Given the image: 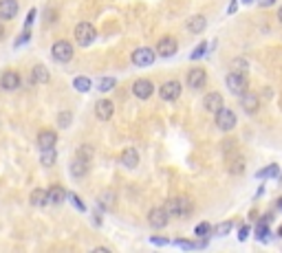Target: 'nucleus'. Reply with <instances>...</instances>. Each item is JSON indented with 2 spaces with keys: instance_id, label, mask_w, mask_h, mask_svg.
Here are the masks:
<instances>
[{
  "instance_id": "33",
  "label": "nucleus",
  "mask_w": 282,
  "mask_h": 253,
  "mask_svg": "<svg viewBox=\"0 0 282 253\" xmlns=\"http://www.w3.org/2000/svg\"><path fill=\"white\" fill-rule=\"evenodd\" d=\"M231 229H234V222H231V220H225V222H220L216 227V236H227Z\"/></svg>"
},
{
  "instance_id": "3",
  "label": "nucleus",
  "mask_w": 282,
  "mask_h": 253,
  "mask_svg": "<svg viewBox=\"0 0 282 253\" xmlns=\"http://www.w3.org/2000/svg\"><path fill=\"white\" fill-rule=\"evenodd\" d=\"M214 124H216L220 132H231L236 128V124H238V117H236V112L231 108L223 106L218 112H214Z\"/></svg>"
},
{
  "instance_id": "14",
  "label": "nucleus",
  "mask_w": 282,
  "mask_h": 253,
  "mask_svg": "<svg viewBox=\"0 0 282 253\" xmlns=\"http://www.w3.org/2000/svg\"><path fill=\"white\" fill-rule=\"evenodd\" d=\"M225 106V104H223V95H220V92H216V90H214V92H207V95L205 97H203V108H205L207 110V112H218V110L220 108H223Z\"/></svg>"
},
{
  "instance_id": "27",
  "label": "nucleus",
  "mask_w": 282,
  "mask_h": 253,
  "mask_svg": "<svg viewBox=\"0 0 282 253\" xmlns=\"http://www.w3.org/2000/svg\"><path fill=\"white\" fill-rule=\"evenodd\" d=\"M73 88H75V90H80V92H88V90H91V80L84 77V75H77L73 80Z\"/></svg>"
},
{
  "instance_id": "5",
  "label": "nucleus",
  "mask_w": 282,
  "mask_h": 253,
  "mask_svg": "<svg viewBox=\"0 0 282 253\" xmlns=\"http://www.w3.org/2000/svg\"><path fill=\"white\" fill-rule=\"evenodd\" d=\"M73 44H71L69 40H58L51 46V58L55 60V62H60V64H66V62H71L73 60Z\"/></svg>"
},
{
  "instance_id": "26",
  "label": "nucleus",
  "mask_w": 282,
  "mask_h": 253,
  "mask_svg": "<svg viewBox=\"0 0 282 253\" xmlns=\"http://www.w3.org/2000/svg\"><path fill=\"white\" fill-rule=\"evenodd\" d=\"M115 192L113 190H108V192H104V194H99V207H104V209H113L115 205Z\"/></svg>"
},
{
  "instance_id": "36",
  "label": "nucleus",
  "mask_w": 282,
  "mask_h": 253,
  "mask_svg": "<svg viewBox=\"0 0 282 253\" xmlns=\"http://www.w3.org/2000/svg\"><path fill=\"white\" fill-rule=\"evenodd\" d=\"M71 202H73V205H75L77 209H80V212H86V205L82 202V198L77 196V194H71Z\"/></svg>"
},
{
  "instance_id": "7",
  "label": "nucleus",
  "mask_w": 282,
  "mask_h": 253,
  "mask_svg": "<svg viewBox=\"0 0 282 253\" xmlns=\"http://www.w3.org/2000/svg\"><path fill=\"white\" fill-rule=\"evenodd\" d=\"M168 222H170V214L165 207H152L148 212V224L152 229H163V227H168Z\"/></svg>"
},
{
  "instance_id": "46",
  "label": "nucleus",
  "mask_w": 282,
  "mask_h": 253,
  "mask_svg": "<svg viewBox=\"0 0 282 253\" xmlns=\"http://www.w3.org/2000/svg\"><path fill=\"white\" fill-rule=\"evenodd\" d=\"M278 207L282 209V198H278Z\"/></svg>"
},
{
  "instance_id": "8",
  "label": "nucleus",
  "mask_w": 282,
  "mask_h": 253,
  "mask_svg": "<svg viewBox=\"0 0 282 253\" xmlns=\"http://www.w3.org/2000/svg\"><path fill=\"white\" fill-rule=\"evenodd\" d=\"M181 82H176V80H168V82H163L161 88H159V97L163 99V102H176V99L181 97Z\"/></svg>"
},
{
  "instance_id": "21",
  "label": "nucleus",
  "mask_w": 282,
  "mask_h": 253,
  "mask_svg": "<svg viewBox=\"0 0 282 253\" xmlns=\"http://www.w3.org/2000/svg\"><path fill=\"white\" fill-rule=\"evenodd\" d=\"M66 200V192L60 185H51V190L47 192V205H62Z\"/></svg>"
},
{
  "instance_id": "42",
  "label": "nucleus",
  "mask_w": 282,
  "mask_h": 253,
  "mask_svg": "<svg viewBox=\"0 0 282 253\" xmlns=\"http://www.w3.org/2000/svg\"><path fill=\"white\" fill-rule=\"evenodd\" d=\"M168 240H163V238H152V244H165Z\"/></svg>"
},
{
  "instance_id": "1",
  "label": "nucleus",
  "mask_w": 282,
  "mask_h": 253,
  "mask_svg": "<svg viewBox=\"0 0 282 253\" xmlns=\"http://www.w3.org/2000/svg\"><path fill=\"white\" fill-rule=\"evenodd\" d=\"M165 209H168L170 218H187L192 212H194V202H192L187 196H174L168 200Z\"/></svg>"
},
{
  "instance_id": "48",
  "label": "nucleus",
  "mask_w": 282,
  "mask_h": 253,
  "mask_svg": "<svg viewBox=\"0 0 282 253\" xmlns=\"http://www.w3.org/2000/svg\"><path fill=\"white\" fill-rule=\"evenodd\" d=\"M278 234H280V236H282V227H280V231H278Z\"/></svg>"
},
{
  "instance_id": "43",
  "label": "nucleus",
  "mask_w": 282,
  "mask_h": 253,
  "mask_svg": "<svg viewBox=\"0 0 282 253\" xmlns=\"http://www.w3.org/2000/svg\"><path fill=\"white\" fill-rule=\"evenodd\" d=\"M236 4H238V2H236V0H234V2L229 4V14H234V11H236Z\"/></svg>"
},
{
  "instance_id": "41",
  "label": "nucleus",
  "mask_w": 282,
  "mask_h": 253,
  "mask_svg": "<svg viewBox=\"0 0 282 253\" xmlns=\"http://www.w3.org/2000/svg\"><path fill=\"white\" fill-rule=\"evenodd\" d=\"M55 18H58V14H55L53 9H47V24H49L51 20H55Z\"/></svg>"
},
{
  "instance_id": "9",
  "label": "nucleus",
  "mask_w": 282,
  "mask_h": 253,
  "mask_svg": "<svg viewBox=\"0 0 282 253\" xmlns=\"http://www.w3.org/2000/svg\"><path fill=\"white\" fill-rule=\"evenodd\" d=\"M154 58H157V53H154L152 48H148V46L135 48L132 55H130V60H132V64H135V66H152Z\"/></svg>"
},
{
  "instance_id": "10",
  "label": "nucleus",
  "mask_w": 282,
  "mask_h": 253,
  "mask_svg": "<svg viewBox=\"0 0 282 253\" xmlns=\"http://www.w3.org/2000/svg\"><path fill=\"white\" fill-rule=\"evenodd\" d=\"M176 51H179V42H176L174 38L165 36L157 42V55L159 58H172V55H176Z\"/></svg>"
},
{
  "instance_id": "45",
  "label": "nucleus",
  "mask_w": 282,
  "mask_h": 253,
  "mask_svg": "<svg viewBox=\"0 0 282 253\" xmlns=\"http://www.w3.org/2000/svg\"><path fill=\"white\" fill-rule=\"evenodd\" d=\"M278 20H280V24H282V7L278 9Z\"/></svg>"
},
{
  "instance_id": "29",
  "label": "nucleus",
  "mask_w": 282,
  "mask_h": 253,
  "mask_svg": "<svg viewBox=\"0 0 282 253\" xmlns=\"http://www.w3.org/2000/svg\"><path fill=\"white\" fill-rule=\"evenodd\" d=\"M75 156H82V158H86V161H91V158H93V148L88 146V143H82V146L77 148Z\"/></svg>"
},
{
  "instance_id": "35",
  "label": "nucleus",
  "mask_w": 282,
  "mask_h": 253,
  "mask_svg": "<svg viewBox=\"0 0 282 253\" xmlns=\"http://www.w3.org/2000/svg\"><path fill=\"white\" fill-rule=\"evenodd\" d=\"M247 68H249V64H247L245 58H236L234 60V70H242V73H247Z\"/></svg>"
},
{
  "instance_id": "37",
  "label": "nucleus",
  "mask_w": 282,
  "mask_h": 253,
  "mask_svg": "<svg viewBox=\"0 0 282 253\" xmlns=\"http://www.w3.org/2000/svg\"><path fill=\"white\" fill-rule=\"evenodd\" d=\"M33 20H36V9H31V11H29V16H27V22H25V29H31V24H33Z\"/></svg>"
},
{
  "instance_id": "24",
  "label": "nucleus",
  "mask_w": 282,
  "mask_h": 253,
  "mask_svg": "<svg viewBox=\"0 0 282 253\" xmlns=\"http://www.w3.org/2000/svg\"><path fill=\"white\" fill-rule=\"evenodd\" d=\"M58 161V150L55 148H49V150H40V163L44 168H51V165Z\"/></svg>"
},
{
  "instance_id": "2",
  "label": "nucleus",
  "mask_w": 282,
  "mask_h": 253,
  "mask_svg": "<svg viewBox=\"0 0 282 253\" xmlns=\"http://www.w3.org/2000/svg\"><path fill=\"white\" fill-rule=\"evenodd\" d=\"M225 84H227L231 95H236V97H240L245 90H249V80H247V73H242V70H231V73H227Z\"/></svg>"
},
{
  "instance_id": "30",
  "label": "nucleus",
  "mask_w": 282,
  "mask_h": 253,
  "mask_svg": "<svg viewBox=\"0 0 282 253\" xmlns=\"http://www.w3.org/2000/svg\"><path fill=\"white\" fill-rule=\"evenodd\" d=\"M115 86H117V80H115V77H104V80L99 82V90H102V92L113 90Z\"/></svg>"
},
{
  "instance_id": "4",
  "label": "nucleus",
  "mask_w": 282,
  "mask_h": 253,
  "mask_svg": "<svg viewBox=\"0 0 282 253\" xmlns=\"http://www.w3.org/2000/svg\"><path fill=\"white\" fill-rule=\"evenodd\" d=\"M95 38H97V29L91 22H80V24L75 26V42L80 44V46H91V44L95 42Z\"/></svg>"
},
{
  "instance_id": "47",
  "label": "nucleus",
  "mask_w": 282,
  "mask_h": 253,
  "mask_svg": "<svg viewBox=\"0 0 282 253\" xmlns=\"http://www.w3.org/2000/svg\"><path fill=\"white\" fill-rule=\"evenodd\" d=\"M242 2H256V0H242Z\"/></svg>"
},
{
  "instance_id": "6",
  "label": "nucleus",
  "mask_w": 282,
  "mask_h": 253,
  "mask_svg": "<svg viewBox=\"0 0 282 253\" xmlns=\"http://www.w3.org/2000/svg\"><path fill=\"white\" fill-rule=\"evenodd\" d=\"M185 84L192 88V90H203L207 84V73L205 68H201V66H194V68L187 70L185 75Z\"/></svg>"
},
{
  "instance_id": "22",
  "label": "nucleus",
  "mask_w": 282,
  "mask_h": 253,
  "mask_svg": "<svg viewBox=\"0 0 282 253\" xmlns=\"http://www.w3.org/2000/svg\"><path fill=\"white\" fill-rule=\"evenodd\" d=\"M49 80H51V75H49L47 66L38 64V66H33L31 68V82L33 84H49Z\"/></svg>"
},
{
  "instance_id": "40",
  "label": "nucleus",
  "mask_w": 282,
  "mask_h": 253,
  "mask_svg": "<svg viewBox=\"0 0 282 253\" xmlns=\"http://www.w3.org/2000/svg\"><path fill=\"white\" fill-rule=\"evenodd\" d=\"M275 4V0H258V7L260 9H269V7H273Z\"/></svg>"
},
{
  "instance_id": "18",
  "label": "nucleus",
  "mask_w": 282,
  "mask_h": 253,
  "mask_svg": "<svg viewBox=\"0 0 282 253\" xmlns=\"http://www.w3.org/2000/svg\"><path fill=\"white\" fill-rule=\"evenodd\" d=\"M91 161H86V158H82V156H75L73 161H71V176H75V178H84V176L88 174V165Z\"/></svg>"
},
{
  "instance_id": "39",
  "label": "nucleus",
  "mask_w": 282,
  "mask_h": 253,
  "mask_svg": "<svg viewBox=\"0 0 282 253\" xmlns=\"http://www.w3.org/2000/svg\"><path fill=\"white\" fill-rule=\"evenodd\" d=\"M247 236H249V227H247V224H242L240 231H238V240H247Z\"/></svg>"
},
{
  "instance_id": "15",
  "label": "nucleus",
  "mask_w": 282,
  "mask_h": 253,
  "mask_svg": "<svg viewBox=\"0 0 282 253\" xmlns=\"http://www.w3.org/2000/svg\"><path fill=\"white\" fill-rule=\"evenodd\" d=\"M55 143H58V132L51 130V128L40 130V134H38V148H40V150L55 148Z\"/></svg>"
},
{
  "instance_id": "32",
  "label": "nucleus",
  "mask_w": 282,
  "mask_h": 253,
  "mask_svg": "<svg viewBox=\"0 0 282 253\" xmlns=\"http://www.w3.org/2000/svg\"><path fill=\"white\" fill-rule=\"evenodd\" d=\"M205 53H207V42H201V44H198V46L194 48V51H192L190 60H201Z\"/></svg>"
},
{
  "instance_id": "11",
  "label": "nucleus",
  "mask_w": 282,
  "mask_h": 253,
  "mask_svg": "<svg viewBox=\"0 0 282 253\" xmlns=\"http://www.w3.org/2000/svg\"><path fill=\"white\" fill-rule=\"evenodd\" d=\"M240 108L245 110L247 114H256L258 108H260V97H258L256 92L245 90V92L240 95Z\"/></svg>"
},
{
  "instance_id": "44",
  "label": "nucleus",
  "mask_w": 282,
  "mask_h": 253,
  "mask_svg": "<svg viewBox=\"0 0 282 253\" xmlns=\"http://www.w3.org/2000/svg\"><path fill=\"white\" fill-rule=\"evenodd\" d=\"M3 38H5V26L0 24V40H3Z\"/></svg>"
},
{
  "instance_id": "20",
  "label": "nucleus",
  "mask_w": 282,
  "mask_h": 253,
  "mask_svg": "<svg viewBox=\"0 0 282 253\" xmlns=\"http://www.w3.org/2000/svg\"><path fill=\"white\" fill-rule=\"evenodd\" d=\"M205 26H207V18H205V16H201V14L192 16V18L187 20V31L194 33V36H198V33L205 31Z\"/></svg>"
},
{
  "instance_id": "19",
  "label": "nucleus",
  "mask_w": 282,
  "mask_h": 253,
  "mask_svg": "<svg viewBox=\"0 0 282 253\" xmlns=\"http://www.w3.org/2000/svg\"><path fill=\"white\" fill-rule=\"evenodd\" d=\"M119 158H121V165H126L128 170H135L137 165H139V152H137L135 148H124Z\"/></svg>"
},
{
  "instance_id": "12",
  "label": "nucleus",
  "mask_w": 282,
  "mask_h": 253,
  "mask_svg": "<svg viewBox=\"0 0 282 253\" xmlns=\"http://www.w3.org/2000/svg\"><path fill=\"white\" fill-rule=\"evenodd\" d=\"M113 114H115V104L110 102V99H99V102L95 104V117L99 121L113 119Z\"/></svg>"
},
{
  "instance_id": "16",
  "label": "nucleus",
  "mask_w": 282,
  "mask_h": 253,
  "mask_svg": "<svg viewBox=\"0 0 282 253\" xmlns=\"http://www.w3.org/2000/svg\"><path fill=\"white\" fill-rule=\"evenodd\" d=\"M20 11L18 0H0V20H14Z\"/></svg>"
},
{
  "instance_id": "34",
  "label": "nucleus",
  "mask_w": 282,
  "mask_h": 253,
  "mask_svg": "<svg viewBox=\"0 0 282 253\" xmlns=\"http://www.w3.org/2000/svg\"><path fill=\"white\" fill-rule=\"evenodd\" d=\"M71 121H73V114H71L69 110H62V112H60V119H58L60 128H66V126H69Z\"/></svg>"
},
{
  "instance_id": "23",
  "label": "nucleus",
  "mask_w": 282,
  "mask_h": 253,
  "mask_svg": "<svg viewBox=\"0 0 282 253\" xmlns=\"http://www.w3.org/2000/svg\"><path fill=\"white\" fill-rule=\"evenodd\" d=\"M29 202L33 207H44L47 205V192H44L42 187H36V190L31 192V196H29Z\"/></svg>"
},
{
  "instance_id": "38",
  "label": "nucleus",
  "mask_w": 282,
  "mask_h": 253,
  "mask_svg": "<svg viewBox=\"0 0 282 253\" xmlns=\"http://www.w3.org/2000/svg\"><path fill=\"white\" fill-rule=\"evenodd\" d=\"M27 40H29V29H25V33L18 38V42H16V46H22V44H27Z\"/></svg>"
},
{
  "instance_id": "31",
  "label": "nucleus",
  "mask_w": 282,
  "mask_h": 253,
  "mask_svg": "<svg viewBox=\"0 0 282 253\" xmlns=\"http://www.w3.org/2000/svg\"><path fill=\"white\" fill-rule=\"evenodd\" d=\"M209 231H212V224H209V222H201V224H196L194 236H198V238H205V236H209Z\"/></svg>"
},
{
  "instance_id": "25",
  "label": "nucleus",
  "mask_w": 282,
  "mask_h": 253,
  "mask_svg": "<svg viewBox=\"0 0 282 253\" xmlns=\"http://www.w3.org/2000/svg\"><path fill=\"white\" fill-rule=\"evenodd\" d=\"M227 170H229V174H234V176L242 174V172H245V158H242V156H238V154H236L234 158H229V165H227Z\"/></svg>"
},
{
  "instance_id": "17",
  "label": "nucleus",
  "mask_w": 282,
  "mask_h": 253,
  "mask_svg": "<svg viewBox=\"0 0 282 253\" xmlns=\"http://www.w3.org/2000/svg\"><path fill=\"white\" fill-rule=\"evenodd\" d=\"M20 73H16V70H5L3 75H0V88L3 90H16V88L20 86Z\"/></svg>"
},
{
  "instance_id": "28",
  "label": "nucleus",
  "mask_w": 282,
  "mask_h": 253,
  "mask_svg": "<svg viewBox=\"0 0 282 253\" xmlns=\"http://www.w3.org/2000/svg\"><path fill=\"white\" fill-rule=\"evenodd\" d=\"M278 172H280V168L275 163H271V165H267L264 170H260V172H256V178H267V176H278Z\"/></svg>"
},
{
  "instance_id": "13",
  "label": "nucleus",
  "mask_w": 282,
  "mask_h": 253,
  "mask_svg": "<svg viewBox=\"0 0 282 253\" xmlns=\"http://www.w3.org/2000/svg\"><path fill=\"white\" fill-rule=\"evenodd\" d=\"M154 92V86L150 80H137L132 84V95L137 99H150V95Z\"/></svg>"
}]
</instances>
